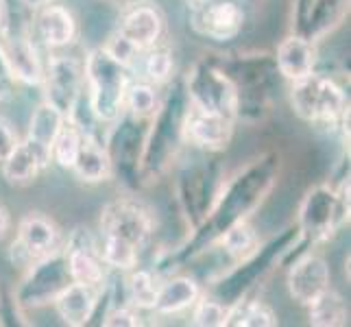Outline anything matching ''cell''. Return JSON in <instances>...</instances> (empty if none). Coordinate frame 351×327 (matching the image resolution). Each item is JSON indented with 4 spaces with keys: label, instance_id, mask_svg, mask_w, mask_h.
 <instances>
[{
    "label": "cell",
    "instance_id": "cell-1",
    "mask_svg": "<svg viewBox=\"0 0 351 327\" xmlns=\"http://www.w3.org/2000/svg\"><path fill=\"white\" fill-rule=\"evenodd\" d=\"M86 79L90 86L88 105L99 123H116L125 109V94L129 88V66L107 51L96 48L86 62Z\"/></svg>",
    "mask_w": 351,
    "mask_h": 327
},
{
    "label": "cell",
    "instance_id": "cell-24",
    "mask_svg": "<svg viewBox=\"0 0 351 327\" xmlns=\"http://www.w3.org/2000/svg\"><path fill=\"white\" fill-rule=\"evenodd\" d=\"M308 308H310V323L317 327H332L345 323V304L332 290H325Z\"/></svg>",
    "mask_w": 351,
    "mask_h": 327
},
{
    "label": "cell",
    "instance_id": "cell-10",
    "mask_svg": "<svg viewBox=\"0 0 351 327\" xmlns=\"http://www.w3.org/2000/svg\"><path fill=\"white\" fill-rule=\"evenodd\" d=\"M162 33L164 16L160 14V9L149 3H140L127 9L118 24V38L125 40L138 53L155 46L160 42Z\"/></svg>",
    "mask_w": 351,
    "mask_h": 327
},
{
    "label": "cell",
    "instance_id": "cell-7",
    "mask_svg": "<svg viewBox=\"0 0 351 327\" xmlns=\"http://www.w3.org/2000/svg\"><path fill=\"white\" fill-rule=\"evenodd\" d=\"M245 22V11L234 0H210L195 7L192 16V27H195L203 38L216 42L234 40Z\"/></svg>",
    "mask_w": 351,
    "mask_h": 327
},
{
    "label": "cell",
    "instance_id": "cell-32",
    "mask_svg": "<svg viewBox=\"0 0 351 327\" xmlns=\"http://www.w3.org/2000/svg\"><path fill=\"white\" fill-rule=\"evenodd\" d=\"M9 31V9L5 0H0V38H5Z\"/></svg>",
    "mask_w": 351,
    "mask_h": 327
},
{
    "label": "cell",
    "instance_id": "cell-27",
    "mask_svg": "<svg viewBox=\"0 0 351 327\" xmlns=\"http://www.w3.org/2000/svg\"><path fill=\"white\" fill-rule=\"evenodd\" d=\"M155 105H157V96L149 83H133V86L127 88L125 107H129L131 116H136V118L149 116L155 112Z\"/></svg>",
    "mask_w": 351,
    "mask_h": 327
},
{
    "label": "cell",
    "instance_id": "cell-2",
    "mask_svg": "<svg viewBox=\"0 0 351 327\" xmlns=\"http://www.w3.org/2000/svg\"><path fill=\"white\" fill-rule=\"evenodd\" d=\"M290 99L299 118L308 123H334L345 112V94L336 83L323 75L310 72L308 77L293 81Z\"/></svg>",
    "mask_w": 351,
    "mask_h": 327
},
{
    "label": "cell",
    "instance_id": "cell-33",
    "mask_svg": "<svg viewBox=\"0 0 351 327\" xmlns=\"http://www.w3.org/2000/svg\"><path fill=\"white\" fill-rule=\"evenodd\" d=\"M9 225H11V218H9V212L0 205V240H3L9 232Z\"/></svg>",
    "mask_w": 351,
    "mask_h": 327
},
{
    "label": "cell",
    "instance_id": "cell-4",
    "mask_svg": "<svg viewBox=\"0 0 351 327\" xmlns=\"http://www.w3.org/2000/svg\"><path fill=\"white\" fill-rule=\"evenodd\" d=\"M42 81H44L46 103H51L66 118H70L81 99V86H83L81 64L75 57L55 55L48 62Z\"/></svg>",
    "mask_w": 351,
    "mask_h": 327
},
{
    "label": "cell",
    "instance_id": "cell-30",
    "mask_svg": "<svg viewBox=\"0 0 351 327\" xmlns=\"http://www.w3.org/2000/svg\"><path fill=\"white\" fill-rule=\"evenodd\" d=\"M18 142L20 140H18V133H16L14 125H11L7 118L0 116V164H3L9 157V153L18 147Z\"/></svg>",
    "mask_w": 351,
    "mask_h": 327
},
{
    "label": "cell",
    "instance_id": "cell-34",
    "mask_svg": "<svg viewBox=\"0 0 351 327\" xmlns=\"http://www.w3.org/2000/svg\"><path fill=\"white\" fill-rule=\"evenodd\" d=\"M7 96V88H5V83H3V79H0V101H3Z\"/></svg>",
    "mask_w": 351,
    "mask_h": 327
},
{
    "label": "cell",
    "instance_id": "cell-31",
    "mask_svg": "<svg viewBox=\"0 0 351 327\" xmlns=\"http://www.w3.org/2000/svg\"><path fill=\"white\" fill-rule=\"evenodd\" d=\"M103 325H107V327H136V325H142V321H140V317L133 310L118 308V310L107 314Z\"/></svg>",
    "mask_w": 351,
    "mask_h": 327
},
{
    "label": "cell",
    "instance_id": "cell-5",
    "mask_svg": "<svg viewBox=\"0 0 351 327\" xmlns=\"http://www.w3.org/2000/svg\"><path fill=\"white\" fill-rule=\"evenodd\" d=\"M190 105L212 114H221L227 118L236 116L238 109V94L234 83L229 81L225 75L216 72L212 68H197L195 75L190 79Z\"/></svg>",
    "mask_w": 351,
    "mask_h": 327
},
{
    "label": "cell",
    "instance_id": "cell-11",
    "mask_svg": "<svg viewBox=\"0 0 351 327\" xmlns=\"http://www.w3.org/2000/svg\"><path fill=\"white\" fill-rule=\"evenodd\" d=\"M181 131L190 144H197L203 149H223L232 140L234 131V118H227L221 114H212L190 105L184 114Z\"/></svg>",
    "mask_w": 351,
    "mask_h": 327
},
{
    "label": "cell",
    "instance_id": "cell-23",
    "mask_svg": "<svg viewBox=\"0 0 351 327\" xmlns=\"http://www.w3.org/2000/svg\"><path fill=\"white\" fill-rule=\"evenodd\" d=\"M81 142H83V131L72 123V120H66L53 142L51 160L57 162L62 168H72V164H75L79 155Z\"/></svg>",
    "mask_w": 351,
    "mask_h": 327
},
{
    "label": "cell",
    "instance_id": "cell-3",
    "mask_svg": "<svg viewBox=\"0 0 351 327\" xmlns=\"http://www.w3.org/2000/svg\"><path fill=\"white\" fill-rule=\"evenodd\" d=\"M101 236L118 238L142 251L151 236V214L138 201L116 199L101 214Z\"/></svg>",
    "mask_w": 351,
    "mask_h": 327
},
{
    "label": "cell",
    "instance_id": "cell-28",
    "mask_svg": "<svg viewBox=\"0 0 351 327\" xmlns=\"http://www.w3.org/2000/svg\"><path fill=\"white\" fill-rule=\"evenodd\" d=\"M223 247L232 256H245L249 249L256 247V234L245 221H236L227 227L223 236Z\"/></svg>",
    "mask_w": 351,
    "mask_h": 327
},
{
    "label": "cell",
    "instance_id": "cell-8",
    "mask_svg": "<svg viewBox=\"0 0 351 327\" xmlns=\"http://www.w3.org/2000/svg\"><path fill=\"white\" fill-rule=\"evenodd\" d=\"M66 264L70 280L77 284H90V286H101L105 280V266L101 260L99 247H96L94 238L90 236L88 229H75L68 238L66 247Z\"/></svg>",
    "mask_w": 351,
    "mask_h": 327
},
{
    "label": "cell",
    "instance_id": "cell-22",
    "mask_svg": "<svg viewBox=\"0 0 351 327\" xmlns=\"http://www.w3.org/2000/svg\"><path fill=\"white\" fill-rule=\"evenodd\" d=\"M225 325L236 327H271L277 325L275 312L262 301H238L234 308L227 310Z\"/></svg>",
    "mask_w": 351,
    "mask_h": 327
},
{
    "label": "cell",
    "instance_id": "cell-21",
    "mask_svg": "<svg viewBox=\"0 0 351 327\" xmlns=\"http://www.w3.org/2000/svg\"><path fill=\"white\" fill-rule=\"evenodd\" d=\"M5 53L7 66L11 77H18L27 83H42L44 70L38 62V55L33 51V44L24 38H16L9 42V48Z\"/></svg>",
    "mask_w": 351,
    "mask_h": 327
},
{
    "label": "cell",
    "instance_id": "cell-6",
    "mask_svg": "<svg viewBox=\"0 0 351 327\" xmlns=\"http://www.w3.org/2000/svg\"><path fill=\"white\" fill-rule=\"evenodd\" d=\"M70 273L66 258H57L55 253L40 262H35L31 269V277L22 286L20 299L24 306H44L53 304L57 295L70 284Z\"/></svg>",
    "mask_w": 351,
    "mask_h": 327
},
{
    "label": "cell",
    "instance_id": "cell-16",
    "mask_svg": "<svg viewBox=\"0 0 351 327\" xmlns=\"http://www.w3.org/2000/svg\"><path fill=\"white\" fill-rule=\"evenodd\" d=\"M70 171H75V175L86 181V184H101V181L112 177V157L107 153L105 144L101 140H94L83 133V142L75 164Z\"/></svg>",
    "mask_w": 351,
    "mask_h": 327
},
{
    "label": "cell",
    "instance_id": "cell-19",
    "mask_svg": "<svg viewBox=\"0 0 351 327\" xmlns=\"http://www.w3.org/2000/svg\"><path fill=\"white\" fill-rule=\"evenodd\" d=\"M199 299V286L190 277H173V280L157 286L153 310L157 314H179L195 306Z\"/></svg>",
    "mask_w": 351,
    "mask_h": 327
},
{
    "label": "cell",
    "instance_id": "cell-14",
    "mask_svg": "<svg viewBox=\"0 0 351 327\" xmlns=\"http://www.w3.org/2000/svg\"><path fill=\"white\" fill-rule=\"evenodd\" d=\"M48 162H53L51 153H46L40 147H35L33 142L24 140V142H18V147L11 151L9 157L3 162V177L11 186L31 184V181L40 175L42 168L48 166Z\"/></svg>",
    "mask_w": 351,
    "mask_h": 327
},
{
    "label": "cell",
    "instance_id": "cell-12",
    "mask_svg": "<svg viewBox=\"0 0 351 327\" xmlns=\"http://www.w3.org/2000/svg\"><path fill=\"white\" fill-rule=\"evenodd\" d=\"M330 290V266L319 256H304L288 273V293L297 304L310 306Z\"/></svg>",
    "mask_w": 351,
    "mask_h": 327
},
{
    "label": "cell",
    "instance_id": "cell-25",
    "mask_svg": "<svg viewBox=\"0 0 351 327\" xmlns=\"http://www.w3.org/2000/svg\"><path fill=\"white\" fill-rule=\"evenodd\" d=\"M142 59V72L144 77L153 83H164L173 72V55L168 48H160V46H151L147 48Z\"/></svg>",
    "mask_w": 351,
    "mask_h": 327
},
{
    "label": "cell",
    "instance_id": "cell-26",
    "mask_svg": "<svg viewBox=\"0 0 351 327\" xmlns=\"http://www.w3.org/2000/svg\"><path fill=\"white\" fill-rule=\"evenodd\" d=\"M157 295V284L149 271H136L129 277L127 297L136 308H153Z\"/></svg>",
    "mask_w": 351,
    "mask_h": 327
},
{
    "label": "cell",
    "instance_id": "cell-18",
    "mask_svg": "<svg viewBox=\"0 0 351 327\" xmlns=\"http://www.w3.org/2000/svg\"><path fill=\"white\" fill-rule=\"evenodd\" d=\"M277 68L290 79L299 81L314 68V48L308 38H288L277 48Z\"/></svg>",
    "mask_w": 351,
    "mask_h": 327
},
{
    "label": "cell",
    "instance_id": "cell-20",
    "mask_svg": "<svg viewBox=\"0 0 351 327\" xmlns=\"http://www.w3.org/2000/svg\"><path fill=\"white\" fill-rule=\"evenodd\" d=\"M66 116L59 112L57 107H53L51 103H40L35 107V112L31 116V123H29V133H27V140L33 142L35 147H40L42 151L51 153L53 149V142L57 138L59 129L64 127L66 123Z\"/></svg>",
    "mask_w": 351,
    "mask_h": 327
},
{
    "label": "cell",
    "instance_id": "cell-29",
    "mask_svg": "<svg viewBox=\"0 0 351 327\" xmlns=\"http://www.w3.org/2000/svg\"><path fill=\"white\" fill-rule=\"evenodd\" d=\"M225 317H227V308L221 304V301H214V299L195 301L192 325H199V327H221V325H225Z\"/></svg>",
    "mask_w": 351,
    "mask_h": 327
},
{
    "label": "cell",
    "instance_id": "cell-9",
    "mask_svg": "<svg viewBox=\"0 0 351 327\" xmlns=\"http://www.w3.org/2000/svg\"><path fill=\"white\" fill-rule=\"evenodd\" d=\"M59 232L51 218L44 214H29L18 225V238L14 242V253L18 260L24 262H40L57 251Z\"/></svg>",
    "mask_w": 351,
    "mask_h": 327
},
{
    "label": "cell",
    "instance_id": "cell-15",
    "mask_svg": "<svg viewBox=\"0 0 351 327\" xmlns=\"http://www.w3.org/2000/svg\"><path fill=\"white\" fill-rule=\"evenodd\" d=\"M35 29H38L40 40L48 48H64L77 38V22L70 11L62 5L44 3L38 14V20H35Z\"/></svg>",
    "mask_w": 351,
    "mask_h": 327
},
{
    "label": "cell",
    "instance_id": "cell-13",
    "mask_svg": "<svg viewBox=\"0 0 351 327\" xmlns=\"http://www.w3.org/2000/svg\"><path fill=\"white\" fill-rule=\"evenodd\" d=\"M99 288L101 286L70 282L53 301L57 314L72 327H81L90 323V319L96 312V306H99Z\"/></svg>",
    "mask_w": 351,
    "mask_h": 327
},
{
    "label": "cell",
    "instance_id": "cell-17",
    "mask_svg": "<svg viewBox=\"0 0 351 327\" xmlns=\"http://www.w3.org/2000/svg\"><path fill=\"white\" fill-rule=\"evenodd\" d=\"M336 214H338L336 197H332V192L321 188L314 190L308 197L304 210H301V223H304V229L312 238H321L330 234V229L334 227L336 221Z\"/></svg>",
    "mask_w": 351,
    "mask_h": 327
}]
</instances>
